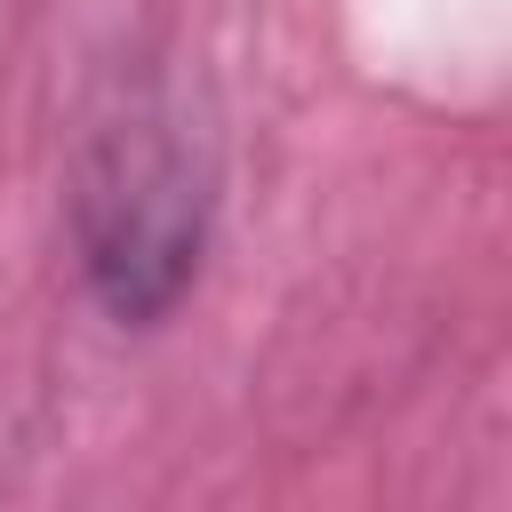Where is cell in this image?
<instances>
[{
    "label": "cell",
    "instance_id": "obj_1",
    "mask_svg": "<svg viewBox=\"0 0 512 512\" xmlns=\"http://www.w3.org/2000/svg\"><path fill=\"white\" fill-rule=\"evenodd\" d=\"M208 208H216V168L192 104L152 72L120 80L88 112L72 160V240L88 296L120 328L168 320L200 272Z\"/></svg>",
    "mask_w": 512,
    "mask_h": 512
}]
</instances>
